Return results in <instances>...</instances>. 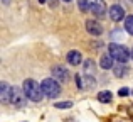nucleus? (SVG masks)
<instances>
[{"instance_id":"f257e3e1","label":"nucleus","mask_w":133,"mask_h":122,"mask_svg":"<svg viewBox=\"0 0 133 122\" xmlns=\"http://www.w3.org/2000/svg\"><path fill=\"white\" fill-rule=\"evenodd\" d=\"M22 90H24V93L27 95V98H29L30 102H41L42 97H44L42 86H41L36 80H32V78H27L25 82H24Z\"/></svg>"},{"instance_id":"f03ea898","label":"nucleus","mask_w":133,"mask_h":122,"mask_svg":"<svg viewBox=\"0 0 133 122\" xmlns=\"http://www.w3.org/2000/svg\"><path fill=\"white\" fill-rule=\"evenodd\" d=\"M108 49H110V54L113 56V60H116L118 63H127L131 58V54L128 53L127 48L121 46V44H118V43H111Z\"/></svg>"},{"instance_id":"7ed1b4c3","label":"nucleus","mask_w":133,"mask_h":122,"mask_svg":"<svg viewBox=\"0 0 133 122\" xmlns=\"http://www.w3.org/2000/svg\"><path fill=\"white\" fill-rule=\"evenodd\" d=\"M41 86H42L44 95L45 97H51V98L59 97V93H61V85H59V82H57V80H54V78H45V80H42Z\"/></svg>"},{"instance_id":"20e7f679","label":"nucleus","mask_w":133,"mask_h":122,"mask_svg":"<svg viewBox=\"0 0 133 122\" xmlns=\"http://www.w3.org/2000/svg\"><path fill=\"white\" fill-rule=\"evenodd\" d=\"M27 95L24 93V90L17 88V86H12V93H10V103L17 109H24L27 105Z\"/></svg>"},{"instance_id":"39448f33","label":"nucleus","mask_w":133,"mask_h":122,"mask_svg":"<svg viewBox=\"0 0 133 122\" xmlns=\"http://www.w3.org/2000/svg\"><path fill=\"white\" fill-rule=\"evenodd\" d=\"M52 73V78L57 80L59 83H68L69 82V69L64 68V66H54L51 69Z\"/></svg>"},{"instance_id":"423d86ee","label":"nucleus","mask_w":133,"mask_h":122,"mask_svg":"<svg viewBox=\"0 0 133 122\" xmlns=\"http://www.w3.org/2000/svg\"><path fill=\"white\" fill-rule=\"evenodd\" d=\"M89 10L96 17H103L106 14V3L103 0H89Z\"/></svg>"},{"instance_id":"0eeeda50","label":"nucleus","mask_w":133,"mask_h":122,"mask_svg":"<svg viewBox=\"0 0 133 122\" xmlns=\"http://www.w3.org/2000/svg\"><path fill=\"white\" fill-rule=\"evenodd\" d=\"M108 14H110V19L113 22H121L125 19V9L121 5H111Z\"/></svg>"},{"instance_id":"6e6552de","label":"nucleus","mask_w":133,"mask_h":122,"mask_svg":"<svg viewBox=\"0 0 133 122\" xmlns=\"http://www.w3.org/2000/svg\"><path fill=\"white\" fill-rule=\"evenodd\" d=\"M86 31L91 36H101L103 34V26L99 22H96L94 19H89V20H86Z\"/></svg>"},{"instance_id":"1a4fd4ad","label":"nucleus","mask_w":133,"mask_h":122,"mask_svg":"<svg viewBox=\"0 0 133 122\" xmlns=\"http://www.w3.org/2000/svg\"><path fill=\"white\" fill-rule=\"evenodd\" d=\"M10 93H12V86L2 82L0 83V100H2V103H10Z\"/></svg>"},{"instance_id":"9d476101","label":"nucleus","mask_w":133,"mask_h":122,"mask_svg":"<svg viewBox=\"0 0 133 122\" xmlns=\"http://www.w3.org/2000/svg\"><path fill=\"white\" fill-rule=\"evenodd\" d=\"M66 58H68V63H69V65H72V66L81 65V61H83V56H81L79 51H69Z\"/></svg>"},{"instance_id":"9b49d317","label":"nucleus","mask_w":133,"mask_h":122,"mask_svg":"<svg viewBox=\"0 0 133 122\" xmlns=\"http://www.w3.org/2000/svg\"><path fill=\"white\" fill-rule=\"evenodd\" d=\"M99 66L103 69L115 68V66H113V56H111V54H103V56H101V60H99Z\"/></svg>"},{"instance_id":"f8f14e48","label":"nucleus","mask_w":133,"mask_h":122,"mask_svg":"<svg viewBox=\"0 0 133 122\" xmlns=\"http://www.w3.org/2000/svg\"><path fill=\"white\" fill-rule=\"evenodd\" d=\"M113 71H115V76L121 78V76H125L128 73V66L125 65V63H120L118 66H115V68H113Z\"/></svg>"},{"instance_id":"ddd939ff","label":"nucleus","mask_w":133,"mask_h":122,"mask_svg":"<svg viewBox=\"0 0 133 122\" xmlns=\"http://www.w3.org/2000/svg\"><path fill=\"white\" fill-rule=\"evenodd\" d=\"M111 98H113V93L110 92V90H104V92H99L98 93V100H99L101 103H110L111 102Z\"/></svg>"},{"instance_id":"4468645a","label":"nucleus","mask_w":133,"mask_h":122,"mask_svg":"<svg viewBox=\"0 0 133 122\" xmlns=\"http://www.w3.org/2000/svg\"><path fill=\"white\" fill-rule=\"evenodd\" d=\"M94 69H96V68H94V61L93 60H86L84 61V73H86V75H93Z\"/></svg>"},{"instance_id":"2eb2a0df","label":"nucleus","mask_w":133,"mask_h":122,"mask_svg":"<svg viewBox=\"0 0 133 122\" xmlns=\"http://www.w3.org/2000/svg\"><path fill=\"white\" fill-rule=\"evenodd\" d=\"M125 29H127L128 34H131V36H133V15H130V17L125 19Z\"/></svg>"},{"instance_id":"dca6fc26","label":"nucleus","mask_w":133,"mask_h":122,"mask_svg":"<svg viewBox=\"0 0 133 122\" xmlns=\"http://www.w3.org/2000/svg\"><path fill=\"white\" fill-rule=\"evenodd\" d=\"M78 7H79V10H83V12L89 10V0H78Z\"/></svg>"},{"instance_id":"f3484780","label":"nucleus","mask_w":133,"mask_h":122,"mask_svg":"<svg viewBox=\"0 0 133 122\" xmlns=\"http://www.w3.org/2000/svg\"><path fill=\"white\" fill-rule=\"evenodd\" d=\"M54 107H56V109L64 110V109H69V107H72V102H69V100H68V102H57Z\"/></svg>"},{"instance_id":"a211bd4d","label":"nucleus","mask_w":133,"mask_h":122,"mask_svg":"<svg viewBox=\"0 0 133 122\" xmlns=\"http://www.w3.org/2000/svg\"><path fill=\"white\" fill-rule=\"evenodd\" d=\"M74 78H76V85H78V88L84 90V76H81V75L78 73V75H76Z\"/></svg>"},{"instance_id":"6ab92c4d","label":"nucleus","mask_w":133,"mask_h":122,"mask_svg":"<svg viewBox=\"0 0 133 122\" xmlns=\"http://www.w3.org/2000/svg\"><path fill=\"white\" fill-rule=\"evenodd\" d=\"M128 93H130L128 88H120V90H118V95H120V97H127Z\"/></svg>"},{"instance_id":"aec40b11","label":"nucleus","mask_w":133,"mask_h":122,"mask_svg":"<svg viewBox=\"0 0 133 122\" xmlns=\"http://www.w3.org/2000/svg\"><path fill=\"white\" fill-rule=\"evenodd\" d=\"M113 37H123V32H121V31H115V32H113Z\"/></svg>"},{"instance_id":"412c9836","label":"nucleus","mask_w":133,"mask_h":122,"mask_svg":"<svg viewBox=\"0 0 133 122\" xmlns=\"http://www.w3.org/2000/svg\"><path fill=\"white\" fill-rule=\"evenodd\" d=\"M130 114H131V115H133V107H130Z\"/></svg>"},{"instance_id":"4be33fe9","label":"nucleus","mask_w":133,"mask_h":122,"mask_svg":"<svg viewBox=\"0 0 133 122\" xmlns=\"http://www.w3.org/2000/svg\"><path fill=\"white\" fill-rule=\"evenodd\" d=\"M2 2H3V3H9V2H10V0H2Z\"/></svg>"},{"instance_id":"5701e85b","label":"nucleus","mask_w":133,"mask_h":122,"mask_svg":"<svg viewBox=\"0 0 133 122\" xmlns=\"http://www.w3.org/2000/svg\"><path fill=\"white\" fill-rule=\"evenodd\" d=\"M39 3H45V0H39Z\"/></svg>"},{"instance_id":"b1692460","label":"nucleus","mask_w":133,"mask_h":122,"mask_svg":"<svg viewBox=\"0 0 133 122\" xmlns=\"http://www.w3.org/2000/svg\"><path fill=\"white\" fill-rule=\"evenodd\" d=\"M62 2H68V3H69V2H71V0H62Z\"/></svg>"},{"instance_id":"393cba45","label":"nucleus","mask_w":133,"mask_h":122,"mask_svg":"<svg viewBox=\"0 0 133 122\" xmlns=\"http://www.w3.org/2000/svg\"><path fill=\"white\" fill-rule=\"evenodd\" d=\"M131 60H133V49H131Z\"/></svg>"},{"instance_id":"a878e982","label":"nucleus","mask_w":133,"mask_h":122,"mask_svg":"<svg viewBox=\"0 0 133 122\" xmlns=\"http://www.w3.org/2000/svg\"><path fill=\"white\" fill-rule=\"evenodd\" d=\"M131 95H133V90H131Z\"/></svg>"}]
</instances>
